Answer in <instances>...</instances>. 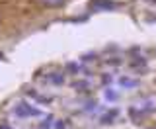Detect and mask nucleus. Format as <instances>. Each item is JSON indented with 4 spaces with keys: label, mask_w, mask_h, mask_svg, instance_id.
I'll list each match as a JSON object with an SVG mask.
<instances>
[{
    "label": "nucleus",
    "mask_w": 156,
    "mask_h": 129,
    "mask_svg": "<svg viewBox=\"0 0 156 129\" xmlns=\"http://www.w3.org/2000/svg\"><path fill=\"white\" fill-rule=\"evenodd\" d=\"M66 127V121H58V125H57V129H65Z\"/></svg>",
    "instance_id": "6"
},
{
    "label": "nucleus",
    "mask_w": 156,
    "mask_h": 129,
    "mask_svg": "<svg viewBox=\"0 0 156 129\" xmlns=\"http://www.w3.org/2000/svg\"><path fill=\"white\" fill-rule=\"evenodd\" d=\"M115 4L111 0H92L90 2V8L92 10H111Z\"/></svg>",
    "instance_id": "1"
},
{
    "label": "nucleus",
    "mask_w": 156,
    "mask_h": 129,
    "mask_svg": "<svg viewBox=\"0 0 156 129\" xmlns=\"http://www.w3.org/2000/svg\"><path fill=\"white\" fill-rule=\"evenodd\" d=\"M51 80L55 82V84H62V82H65V78H61V74H53Z\"/></svg>",
    "instance_id": "3"
},
{
    "label": "nucleus",
    "mask_w": 156,
    "mask_h": 129,
    "mask_svg": "<svg viewBox=\"0 0 156 129\" xmlns=\"http://www.w3.org/2000/svg\"><path fill=\"white\" fill-rule=\"evenodd\" d=\"M62 2L65 0H43V4H47V6H61Z\"/></svg>",
    "instance_id": "2"
},
{
    "label": "nucleus",
    "mask_w": 156,
    "mask_h": 129,
    "mask_svg": "<svg viewBox=\"0 0 156 129\" xmlns=\"http://www.w3.org/2000/svg\"><path fill=\"white\" fill-rule=\"evenodd\" d=\"M105 98H107V100H115L117 94H115L113 90H107V92H105Z\"/></svg>",
    "instance_id": "4"
},
{
    "label": "nucleus",
    "mask_w": 156,
    "mask_h": 129,
    "mask_svg": "<svg viewBox=\"0 0 156 129\" xmlns=\"http://www.w3.org/2000/svg\"><path fill=\"white\" fill-rule=\"evenodd\" d=\"M0 129H8V127H6V125H2V127H0Z\"/></svg>",
    "instance_id": "7"
},
{
    "label": "nucleus",
    "mask_w": 156,
    "mask_h": 129,
    "mask_svg": "<svg viewBox=\"0 0 156 129\" xmlns=\"http://www.w3.org/2000/svg\"><path fill=\"white\" fill-rule=\"evenodd\" d=\"M121 84H123V86H135V82H133V80H125V78L121 80Z\"/></svg>",
    "instance_id": "5"
}]
</instances>
